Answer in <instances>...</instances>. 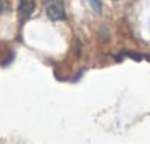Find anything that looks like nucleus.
I'll return each instance as SVG.
<instances>
[{
  "label": "nucleus",
  "mask_w": 150,
  "mask_h": 144,
  "mask_svg": "<svg viewBox=\"0 0 150 144\" xmlns=\"http://www.w3.org/2000/svg\"><path fill=\"white\" fill-rule=\"evenodd\" d=\"M46 13L50 21H63L66 16L60 0H46Z\"/></svg>",
  "instance_id": "obj_1"
},
{
  "label": "nucleus",
  "mask_w": 150,
  "mask_h": 144,
  "mask_svg": "<svg viewBox=\"0 0 150 144\" xmlns=\"http://www.w3.org/2000/svg\"><path fill=\"white\" fill-rule=\"evenodd\" d=\"M34 11H35V0H19L18 13L21 21H27Z\"/></svg>",
  "instance_id": "obj_2"
},
{
  "label": "nucleus",
  "mask_w": 150,
  "mask_h": 144,
  "mask_svg": "<svg viewBox=\"0 0 150 144\" xmlns=\"http://www.w3.org/2000/svg\"><path fill=\"white\" fill-rule=\"evenodd\" d=\"M11 8L9 0H0V12H8Z\"/></svg>",
  "instance_id": "obj_3"
},
{
  "label": "nucleus",
  "mask_w": 150,
  "mask_h": 144,
  "mask_svg": "<svg viewBox=\"0 0 150 144\" xmlns=\"http://www.w3.org/2000/svg\"><path fill=\"white\" fill-rule=\"evenodd\" d=\"M88 3L91 5V8H93L96 12H100V9H102V3H100V0H88Z\"/></svg>",
  "instance_id": "obj_4"
}]
</instances>
